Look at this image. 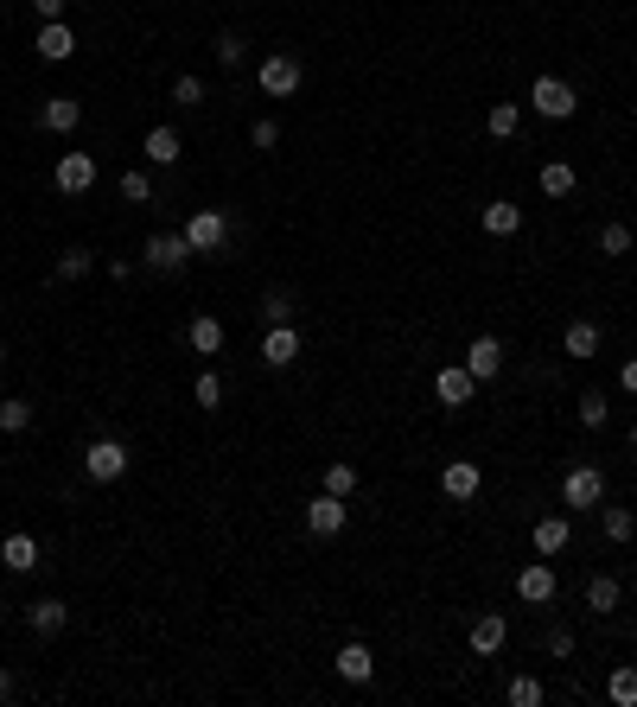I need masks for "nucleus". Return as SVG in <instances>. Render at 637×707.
<instances>
[{
    "label": "nucleus",
    "instance_id": "1",
    "mask_svg": "<svg viewBox=\"0 0 637 707\" xmlns=\"http://www.w3.org/2000/svg\"><path fill=\"white\" fill-rule=\"evenodd\" d=\"M185 243H192V255H217L230 243V217H223L217 204H204V211L185 217Z\"/></svg>",
    "mask_w": 637,
    "mask_h": 707
},
{
    "label": "nucleus",
    "instance_id": "2",
    "mask_svg": "<svg viewBox=\"0 0 637 707\" xmlns=\"http://www.w3.org/2000/svg\"><path fill=\"white\" fill-rule=\"evenodd\" d=\"M122 472H128V446L122 440H90L83 446V478H90V485H115Z\"/></svg>",
    "mask_w": 637,
    "mask_h": 707
},
{
    "label": "nucleus",
    "instance_id": "3",
    "mask_svg": "<svg viewBox=\"0 0 637 707\" xmlns=\"http://www.w3.org/2000/svg\"><path fill=\"white\" fill-rule=\"evenodd\" d=\"M561 504L567 510H599L606 504V472H599V465H574V472L561 478Z\"/></svg>",
    "mask_w": 637,
    "mask_h": 707
},
{
    "label": "nucleus",
    "instance_id": "4",
    "mask_svg": "<svg viewBox=\"0 0 637 707\" xmlns=\"http://www.w3.org/2000/svg\"><path fill=\"white\" fill-rule=\"evenodd\" d=\"M141 262H147L153 274H179L185 262H192V243H185V230H160V236H147Z\"/></svg>",
    "mask_w": 637,
    "mask_h": 707
},
{
    "label": "nucleus",
    "instance_id": "5",
    "mask_svg": "<svg viewBox=\"0 0 637 707\" xmlns=\"http://www.w3.org/2000/svg\"><path fill=\"white\" fill-rule=\"evenodd\" d=\"M255 83H262V96H294L300 90V58L294 51H268V58L255 64Z\"/></svg>",
    "mask_w": 637,
    "mask_h": 707
},
{
    "label": "nucleus",
    "instance_id": "6",
    "mask_svg": "<svg viewBox=\"0 0 637 707\" xmlns=\"http://www.w3.org/2000/svg\"><path fill=\"white\" fill-rule=\"evenodd\" d=\"M529 102H536V115H548V122H567V115L580 109L574 83H561V77H536V90H529Z\"/></svg>",
    "mask_w": 637,
    "mask_h": 707
},
{
    "label": "nucleus",
    "instance_id": "7",
    "mask_svg": "<svg viewBox=\"0 0 637 707\" xmlns=\"http://www.w3.org/2000/svg\"><path fill=\"white\" fill-rule=\"evenodd\" d=\"M51 185H58V192H71V198H83L96 185V160L90 153H64L58 166H51Z\"/></svg>",
    "mask_w": 637,
    "mask_h": 707
},
{
    "label": "nucleus",
    "instance_id": "8",
    "mask_svg": "<svg viewBox=\"0 0 637 707\" xmlns=\"http://www.w3.org/2000/svg\"><path fill=\"white\" fill-rule=\"evenodd\" d=\"M440 491L453 497V504H472V497L485 491V472H478V459H453V465L440 472Z\"/></svg>",
    "mask_w": 637,
    "mask_h": 707
},
{
    "label": "nucleus",
    "instance_id": "9",
    "mask_svg": "<svg viewBox=\"0 0 637 707\" xmlns=\"http://www.w3.org/2000/svg\"><path fill=\"white\" fill-rule=\"evenodd\" d=\"M555 567H548V561H529L523 567V574H516V599H523V606H548V599H555Z\"/></svg>",
    "mask_w": 637,
    "mask_h": 707
},
{
    "label": "nucleus",
    "instance_id": "10",
    "mask_svg": "<svg viewBox=\"0 0 637 707\" xmlns=\"http://www.w3.org/2000/svg\"><path fill=\"white\" fill-rule=\"evenodd\" d=\"M472 389H478V376H472L466 364H446V370L434 376V395H440V408H466V402H472Z\"/></svg>",
    "mask_w": 637,
    "mask_h": 707
},
{
    "label": "nucleus",
    "instance_id": "11",
    "mask_svg": "<svg viewBox=\"0 0 637 707\" xmlns=\"http://www.w3.org/2000/svg\"><path fill=\"white\" fill-rule=\"evenodd\" d=\"M294 357H300V332H294V325H268V332H262V364L287 370Z\"/></svg>",
    "mask_w": 637,
    "mask_h": 707
},
{
    "label": "nucleus",
    "instance_id": "12",
    "mask_svg": "<svg viewBox=\"0 0 637 707\" xmlns=\"http://www.w3.org/2000/svg\"><path fill=\"white\" fill-rule=\"evenodd\" d=\"M344 516H351V510H344V497L325 491V497H313V504H306V529L325 542V536H338V529H344Z\"/></svg>",
    "mask_w": 637,
    "mask_h": 707
},
{
    "label": "nucleus",
    "instance_id": "13",
    "mask_svg": "<svg viewBox=\"0 0 637 707\" xmlns=\"http://www.w3.org/2000/svg\"><path fill=\"white\" fill-rule=\"evenodd\" d=\"M504 637H510L504 612H485V618H472V657H497V650H504Z\"/></svg>",
    "mask_w": 637,
    "mask_h": 707
},
{
    "label": "nucleus",
    "instance_id": "14",
    "mask_svg": "<svg viewBox=\"0 0 637 707\" xmlns=\"http://www.w3.org/2000/svg\"><path fill=\"white\" fill-rule=\"evenodd\" d=\"M466 370L478 376V383H491V376L504 370V344H497L491 332H485V338H472V351H466Z\"/></svg>",
    "mask_w": 637,
    "mask_h": 707
},
{
    "label": "nucleus",
    "instance_id": "15",
    "mask_svg": "<svg viewBox=\"0 0 637 707\" xmlns=\"http://www.w3.org/2000/svg\"><path fill=\"white\" fill-rule=\"evenodd\" d=\"M26 625L39 631V637H58L64 625H71V612H64V599H32V606H26Z\"/></svg>",
    "mask_w": 637,
    "mask_h": 707
},
{
    "label": "nucleus",
    "instance_id": "16",
    "mask_svg": "<svg viewBox=\"0 0 637 707\" xmlns=\"http://www.w3.org/2000/svg\"><path fill=\"white\" fill-rule=\"evenodd\" d=\"M77 122H83V102H71V96H45L39 128H51V134H71Z\"/></svg>",
    "mask_w": 637,
    "mask_h": 707
},
{
    "label": "nucleus",
    "instance_id": "17",
    "mask_svg": "<svg viewBox=\"0 0 637 707\" xmlns=\"http://www.w3.org/2000/svg\"><path fill=\"white\" fill-rule=\"evenodd\" d=\"M39 58H45V64H64V58H77V32L64 26V20H51V26L39 32Z\"/></svg>",
    "mask_w": 637,
    "mask_h": 707
},
{
    "label": "nucleus",
    "instance_id": "18",
    "mask_svg": "<svg viewBox=\"0 0 637 707\" xmlns=\"http://www.w3.org/2000/svg\"><path fill=\"white\" fill-rule=\"evenodd\" d=\"M332 669H338V676H344V682H357V688H364V682L376 676V657H370V644H344V650H338V663H332Z\"/></svg>",
    "mask_w": 637,
    "mask_h": 707
},
{
    "label": "nucleus",
    "instance_id": "19",
    "mask_svg": "<svg viewBox=\"0 0 637 707\" xmlns=\"http://www.w3.org/2000/svg\"><path fill=\"white\" fill-rule=\"evenodd\" d=\"M0 561H7L13 574H32V567H39V542H32L26 529H13V536L0 542Z\"/></svg>",
    "mask_w": 637,
    "mask_h": 707
},
{
    "label": "nucleus",
    "instance_id": "20",
    "mask_svg": "<svg viewBox=\"0 0 637 707\" xmlns=\"http://www.w3.org/2000/svg\"><path fill=\"white\" fill-rule=\"evenodd\" d=\"M141 153L153 166H172L185 153V141H179V128H147V141H141Z\"/></svg>",
    "mask_w": 637,
    "mask_h": 707
},
{
    "label": "nucleus",
    "instance_id": "21",
    "mask_svg": "<svg viewBox=\"0 0 637 707\" xmlns=\"http://www.w3.org/2000/svg\"><path fill=\"white\" fill-rule=\"evenodd\" d=\"M185 338H192V351H198V357H217V351H223V319L198 313L192 325H185Z\"/></svg>",
    "mask_w": 637,
    "mask_h": 707
},
{
    "label": "nucleus",
    "instance_id": "22",
    "mask_svg": "<svg viewBox=\"0 0 637 707\" xmlns=\"http://www.w3.org/2000/svg\"><path fill=\"white\" fill-rule=\"evenodd\" d=\"M485 230H491V236H516V230H523V204L491 198V204H485Z\"/></svg>",
    "mask_w": 637,
    "mask_h": 707
},
{
    "label": "nucleus",
    "instance_id": "23",
    "mask_svg": "<svg viewBox=\"0 0 637 707\" xmlns=\"http://www.w3.org/2000/svg\"><path fill=\"white\" fill-rule=\"evenodd\" d=\"M561 351H567V357H593V351H599V325H593V319H574V325L561 332Z\"/></svg>",
    "mask_w": 637,
    "mask_h": 707
},
{
    "label": "nucleus",
    "instance_id": "24",
    "mask_svg": "<svg viewBox=\"0 0 637 707\" xmlns=\"http://www.w3.org/2000/svg\"><path fill=\"white\" fill-rule=\"evenodd\" d=\"M567 536H574V523H567V516H542V523H536V555H561Z\"/></svg>",
    "mask_w": 637,
    "mask_h": 707
},
{
    "label": "nucleus",
    "instance_id": "25",
    "mask_svg": "<svg viewBox=\"0 0 637 707\" xmlns=\"http://www.w3.org/2000/svg\"><path fill=\"white\" fill-rule=\"evenodd\" d=\"M618 599H625V586L612 574H593L587 580V612H618Z\"/></svg>",
    "mask_w": 637,
    "mask_h": 707
},
{
    "label": "nucleus",
    "instance_id": "26",
    "mask_svg": "<svg viewBox=\"0 0 637 707\" xmlns=\"http://www.w3.org/2000/svg\"><path fill=\"white\" fill-rule=\"evenodd\" d=\"M516 128H523V109H516V102H491V115H485V134H497V141H510Z\"/></svg>",
    "mask_w": 637,
    "mask_h": 707
},
{
    "label": "nucleus",
    "instance_id": "27",
    "mask_svg": "<svg viewBox=\"0 0 637 707\" xmlns=\"http://www.w3.org/2000/svg\"><path fill=\"white\" fill-rule=\"evenodd\" d=\"M26 427H32V402L7 395V402H0V434H26Z\"/></svg>",
    "mask_w": 637,
    "mask_h": 707
},
{
    "label": "nucleus",
    "instance_id": "28",
    "mask_svg": "<svg viewBox=\"0 0 637 707\" xmlns=\"http://www.w3.org/2000/svg\"><path fill=\"white\" fill-rule=\"evenodd\" d=\"M606 695H612L618 707H637V669H631V663H618V669H612V682H606Z\"/></svg>",
    "mask_w": 637,
    "mask_h": 707
},
{
    "label": "nucleus",
    "instance_id": "29",
    "mask_svg": "<svg viewBox=\"0 0 637 707\" xmlns=\"http://www.w3.org/2000/svg\"><path fill=\"white\" fill-rule=\"evenodd\" d=\"M542 192H548V198H567V192H574V166H567V160H548V166H542Z\"/></svg>",
    "mask_w": 637,
    "mask_h": 707
},
{
    "label": "nucleus",
    "instance_id": "30",
    "mask_svg": "<svg viewBox=\"0 0 637 707\" xmlns=\"http://www.w3.org/2000/svg\"><path fill=\"white\" fill-rule=\"evenodd\" d=\"M599 529H606V542H631L637 536V516L631 510H599Z\"/></svg>",
    "mask_w": 637,
    "mask_h": 707
},
{
    "label": "nucleus",
    "instance_id": "31",
    "mask_svg": "<svg viewBox=\"0 0 637 707\" xmlns=\"http://www.w3.org/2000/svg\"><path fill=\"white\" fill-rule=\"evenodd\" d=\"M115 192H122L128 204H153V179H147L141 166H134V172H122V179H115Z\"/></svg>",
    "mask_w": 637,
    "mask_h": 707
},
{
    "label": "nucleus",
    "instance_id": "32",
    "mask_svg": "<svg viewBox=\"0 0 637 707\" xmlns=\"http://www.w3.org/2000/svg\"><path fill=\"white\" fill-rule=\"evenodd\" d=\"M504 695H510V707H542V701H548L536 676H510V688H504Z\"/></svg>",
    "mask_w": 637,
    "mask_h": 707
},
{
    "label": "nucleus",
    "instance_id": "33",
    "mask_svg": "<svg viewBox=\"0 0 637 707\" xmlns=\"http://www.w3.org/2000/svg\"><path fill=\"white\" fill-rule=\"evenodd\" d=\"M287 319H294V293H281V287L262 293V325H287Z\"/></svg>",
    "mask_w": 637,
    "mask_h": 707
},
{
    "label": "nucleus",
    "instance_id": "34",
    "mask_svg": "<svg viewBox=\"0 0 637 707\" xmlns=\"http://www.w3.org/2000/svg\"><path fill=\"white\" fill-rule=\"evenodd\" d=\"M606 421H612V402L599 389H587L580 395V427H606Z\"/></svg>",
    "mask_w": 637,
    "mask_h": 707
},
{
    "label": "nucleus",
    "instance_id": "35",
    "mask_svg": "<svg viewBox=\"0 0 637 707\" xmlns=\"http://www.w3.org/2000/svg\"><path fill=\"white\" fill-rule=\"evenodd\" d=\"M325 491H332V497H351V491H357V465L332 459V465H325Z\"/></svg>",
    "mask_w": 637,
    "mask_h": 707
},
{
    "label": "nucleus",
    "instance_id": "36",
    "mask_svg": "<svg viewBox=\"0 0 637 707\" xmlns=\"http://www.w3.org/2000/svg\"><path fill=\"white\" fill-rule=\"evenodd\" d=\"M90 268H96V255H90V249H64V255H58V281H83Z\"/></svg>",
    "mask_w": 637,
    "mask_h": 707
},
{
    "label": "nucleus",
    "instance_id": "37",
    "mask_svg": "<svg viewBox=\"0 0 637 707\" xmlns=\"http://www.w3.org/2000/svg\"><path fill=\"white\" fill-rule=\"evenodd\" d=\"M249 58V45H243V32H217V64L223 71H236V64Z\"/></svg>",
    "mask_w": 637,
    "mask_h": 707
},
{
    "label": "nucleus",
    "instance_id": "38",
    "mask_svg": "<svg viewBox=\"0 0 637 707\" xmlns=\"http://www.w3.org/2000/svg\"><path fill=\"white\" fill-rule=\"evenodd\" d=\"M192 395H198V408H223V383H217V370H198Z\"/></svg>",
    "mask_w": 637,
    "mask_h": 707
},
{
    "label": "nucleus",
    "instance_id": "39",
    "mask_svg": "<svg viewBox=\"0 0 637 707\" xmlns=\"http://www.w3.org/2000/svg\"><path fill=\"white\" fill-rule=\"evenodd\" d=\"M599 255H631V230H625V223H606V230H599Z\"/></svg>",
    "mask_w": 637,
    "mask_h": 707
},
{
    "label": "nucleus",
    "instance_id": "40",
    "mask_svg": "<svg viewBox=\"0 0 637 707\" xmlns=\"http://www.w3.org/2000/svg\"><path fill=\"white\" fill-rule=\"evenodd\" d=\"M172 102H179V109H198V102H204V77H179V83H172Z\"/></svg>",
    "mask_w": 637,
    "mask_h": 707
},
{
    "label": "nucleus",
    "instance_id": "41",
    "mask_svg": "<svg viewBox=\"0 0 637 707\" xmlns=\"http://www.w3.org/2000/svg\"><path fill=\"white\" fill-rule=\"evenodd\" d=\"M249 141L262 147V153H274V147H281V122H268V115H262V122L249 128Z\"/></svg>",
    "mask_w": 637,
    "mask_h": 707
},
{
    "label": "nucleus",
    "instance_id": "42",
    "mask_svg": "<svg viewBox=\"0 0 637 707\" xmlns=\"http://www.w3.org/2000/svg\"><path fill=\"white\" fill-rule=\"evenodd\" d=\"M618 389L637 395V357H625V364H618Z\"/></svg>",
    "mask_w": 637,
    "mask_h": 707
},
{
    "label": "nucleus",
    "instance_id": "43",
    "mask_svg": "<svg viewBox=\"0 0 637 707\" xmlns=\"http://www.w3.org/2000/svg\"><path fill=\"white\" fill-rule=\"evenodd\" d=\"M32 13H39V20L51 26V20H64V0H32Z\"/></svg>",
    "mask_w": 637,
    "mask_h": 707
},
{
    "label": "nucleus",
    "instance_id": "44",
    "mask_svg": "<svg viewBox=\"0 0 637 707\" xmlns=\"http://www.w3.org/2000/svg\"><path fill=\"white\" fill-rule=\"evenodd\" d=\"M13 695V669H0V701H7Z\"/></svg>",
    "mask_w": 637,
    "mask_h": 707
},
{
    "label": "nucleus",
    "instance_id": "45",
    "mask_svg": "<svg viewBox=\"0 0 637 707\" xmlns=\"http://www.w3.org/2000/svg\"><path fill=\"white\" fill-rule=\"evenodd\" d=\"M631 446H637V427H631Z\"/></svg>",
    "mask_w": 637,
    "mask_h": 707
},
{
    "label": "nucleus",
    "instance_id": "46",
    "mask_svg": "<svg viewBox=\"0 0 637 707\" xmlns=\"http://www.w3.org/2000/svg\"><path fill=\"white\" fill-rule=\"evenodd\" d=\"M0 612H7V599H0Z\"/></svg>",
    "mask_w": 637,
    "mask_h": 707
},
{
    "label": "nucleus",
    "instance_id": "47",
    "mask_svg": "<svg viewBox=\"0 0 637 707\" xmlns=\"http://www.w3.org/2000/svg\"><path fill=\"white\" fill-rule=\"evenodd\" d=\"M0 357H7V344H0Z\"/></svg>",
    "mask_w": 637,
    "mask_h": 707
}]
</instances>
